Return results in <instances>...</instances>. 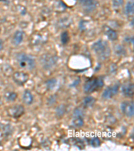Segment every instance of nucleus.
Listing matches in <instances>:
<instances>
[{
  "label": "nucleus",
  "mask_w": 134,
  "mask_h": 151,
  "mask_svg": "<svg viewBox=\"0 0 134 151\" xmlns=\"http://www.w3.org/2000/svg\"><path fill=\"white\" fill-rule=\"evenodd\" d=\"M92 48L99 60H107L110 57L111 49L106 41L101 39L97 40L92 45Z\"/></svg>",
  "instance_id": "f257e3e1"
},
{
  "label": "nucleus",
  "mask_w": 134,
  "mask_h": 151,
  "mask_svg": "<svg viewBox=\"0 0 134 151\" xmlns=\"http://www.w3.org/2000/svg\"><path fill=\"white\" fill-rule=\"evenodd\" d=\"M104 86L103 77H94L87 81L84 85V91L85 93L90 94L101 89Z\"/></svg>",
  "instance_id": "f03ea898"
},
{
  "label": "nucleus",
  "mask_w": 134,
  "mask_h": 151,
  "mask_svg": "<svg viewBox=\"0 0 134 151\" xmlns=\"http://www.w3.org/2000/svg\"><path fill=\"white\" fill-rule=\"evenodd\" d=\"M16 60L19 67L27 70H32L36 67L34 58L25 53H19L16 56Z\"/></svg>",
  "instance_id": "7ed1b4c3"
},
{
  "label": "nucleus",
  "mask_w": 134,
  "mask_h": 151,
  "mask_svg": "<svg viewBox=\"0 0 134 151\" xmlns=\"http://www.w3.org/2000/svg\"><path fill=\"white\" fill-rule=\"evenodd\" d=\"M40 62L42 64L44 69L50 70L57 64L58 57L54 55H44L40 58Z\"/></svg>",
  "instance_id": "20e7f679"
},
{
  "label": "nucleus",
  "mask_w": 134,
  "mask_h": 151,
  "mask_svg": "<svg viewBox=\"0 0 134 151\" xmlns=\"http://www.w3.org/2000/svg\"><path fill=\"white\" fill-rule=\"evenodd\" d=\"M72 125L75 128H80L84 125V112L80 108H77L73 111Z\"/></svg>",
  "instance_id": "39448f33"
},
{
  "label": "nucleus",
  "mask_w": 134,
  "mask_h": 151,
  "mask_svg": "<svg viewBox=\"0 0 134 151\" xmlns=\"http://www.w3.org/2000/svg\"><path fill=\"white\" fill-rule=\"evenodd\" d=\"M79 5L86 13H91L97 7L96 0H79Z\"/></svg>",
  "instance_id": "423d86ee"
},
{
  "label": "nucleus",
  "mask_w": 134,
  "mask_h": 151,
  "mask_svg": "<svg viewBox=\"0 0 134 151\" xmlns=\"http://www.w3.org/2000/svg\"><path fill=\"white\" fill-rule=\"evenodd\" d=\"M24 112H25V109L22 105H14L13 106L9 107L8 109V116L16 119L23 116Z\"/></svg>",
  "instance_id": "0eeeda50"
},
{
  "label": "nucleus",
  "mask_w": 134,
  "mask_h": 151,
  "mask_svg": "<svg viewBox=\"0 0 134 151\" xmlns=\"http://www.w3.org/2000/svg\"><path fill=\"white\" fill-rule=\"evenodd\" d=\"M121 109L122 113L128 118H132L134 114V105L131 101H123L121 104Z\"/></svg>",
  "instance_id": "6e6552de"
},
{
  "label": "nucleus",
  "mask_w": 134,
  "mask_h": 151,
  "mask_svg": "<svg viewBox=\"0 0 134 151\" xmlns=\"http://www.w3.org/2000/svg\"><path fill=\"white\" fill-rule=\"evenodd\" d=\"M12 79L17 85H23L28 81L29 75L25 72L17 71L12 75Z\"/></svg>",
  "instance_id": "1a4fd4ad"
},
{
  "label": "nucleus",
  "mask_w": 134,
  "mask_h": 151,
  "mask_svg": "<svg viewBox=\"0 0 134 151\" xmlns=\"http://www.w3.org/2000/svg\"><path fill=\"white\" fill-rule=\"evenodd\" d=\"M119 84H115L112 86H109L104 90L102 93L103 98L105 99H109L113 98V97L118 93L119 90Z\"/></svg>",
  "instance_id": "9d476101"
},
{
  "label": "nucleus",
  "mask_w": 134,
  "mask_h": 151,
  "mask_svg": "<svg viewBox=\"0 0 134 151\" xmlns=\"http://www.w3.org/2000/svg\"><path fill=\"white\" fill-rule=\"evenodd\" d=\"M103 29L104 34L107 36V37L108 38L109 40L115 41L118 40V35L115 30H113V29H112L111 27H109V26L106 25L103 26Z\"/></svg>",
  "instance_id": "9b49d317"
},
{
  "label": "nucleus",
  "mask_w": 134,
  "mask_h": 151,
  "mask_svg": "<svg viewBox=\"0 0 134 151\" xmlns=\"http://www.w3.org/2000/svg\"><path fill=\"white\" fill-rule=\"evenodd\" d=\"M121 92L124 96L127 97H132L134 94V86L131 83H128L121 87Z\"/></svg>",
  "instance_id": "f8f14e48"
},
{
  "label": "nucleus",
  "mask_w": 134,
  "mask_h": 151,
  "mask_svg": "<svg viewBox=\"0 0 134 151\" xmlns=\"http://www.w3.org/2000/svg\"><path fill=\"white\" fill-rule=\"evenodd\" d=\"M24 38V32L21 30H17L13 36L12 42L14 45L18 46L22 42Z\"/></svg>",
  "instance_id": "ddd939ff"
},
{
  "label": "nucleus",
  "mask_w": 134,
  "mask_h": 151,
  "mask_svg": "<svg viewBox=\"0 0 134 151\" xmlns=\"http://www.w3.org/2000/svg\"><path fill=\"white\" fill-rule=\"evenodd\" d=\"M23 101L26 105H31L34 101V96L28 89H26L23 94Z\"/></svg>",
  "instance_id": "4468645a"
},
{
  "label": "nucleus",
  "mask_w": 134,
  "mask_h": 151,
  "mask_svg": "<svg viewBox=\"0 0 134 151\" xmlns=\"http://www.w3.org/2000/svg\"><path fill=\"white\" fill-rule=\"evenodd\" d=\"M18 97V94L14 91H6L4 94V98L7 101L14 102L16 100Z\"/></svg>",
  "instance_id": "2eb2a0df"
},
{
  "label": "nucleus",
  "mask_w": 134,
  "mask_h": 151,
  "mask_svg": "<svg viewBox=\"0 0 134 151\" xmlns=\"http://www.w3.org/2000/svg\"><path fill=\"white\" fill-rule=\"evenodd\" d=\"M95 99L92 96H87L85 97L83 99V101H82V105L85 107V108H90V107L92 106L95 103Z\"/></svg>",
  "instance_id": "dca6fc26"
},
{
  "label": "nucleus",
  "mask_w": 134,
  "mask_h": 151,
  "mask_svg": "<svg viewBox=\"0 0 134 151\" xmlns=\"http://www.w3.org/2000/svg\"><path fill=\"white\" fill-rule=\"evenodd\" d=\"M134 11V6H133V1L130 0L127 3L125 7V12L127 16H133Z\"/></svg>",
  "instance_id": "f3484780"
},
{
  "label": "nucleus",
  "mask_w": 134,
  "mask_h": 151,
  "mask_svg": "<svg viewBox=\"0 0 134 151\" xmlns=\"http://www.w3.org/2000/svg\"><path fill=\"white\" fill-rule=\"evenodd\" d=\"M66 111H67V107L65 105L61 104L58 106L56 109V115L58 118H61L65 114Z\"/></svg>",
  "instance_id": "a211bd4d"
},
{
  "label": "nucleus",
  "mask_w": 134,
  "mask_h": 151,
  "mask_svg": "<svg viewBox=\"0 0 134 151\" xmlns=\"http://www.w3.org/2000/svg\"><path fill=\"white\" fill-rule=\"evenodd\" d=\"M46 88L48 90H53L55 88L57 85V80L54 79V78H52V79H48L46 81Z\"/></svg>",
  "instance_id": "6ab92c4d"
},
{
  "label": "nucleus",
  "mask_w": 134,
  "mask_h": 151,
  "mask_svg": "<svg viewBox=\"0 0 134 151\" xmlns=\"http://www.w3.org/2000/svg\"><path fill=\"white\" fill-rule=\"evenodd\" d=\"M70 40V36L69 35V32L67 31H64L60 35V41L63 45H65L68 44Z\"/></svg>",
  "instance_id": "aec40b11"
},
{
  "label": "nucleus",
  "mask_w": 134,
  "mask_h": 151,
  "mask_svg": "<svg viewBox=\"0 0 134 151\" xmlns=\"http://www.w3.org/2000/svg\"><path fill=\"white\" fill-rule=\"evenodd\" d=\"M115 52L117 55L123 56L126 54V50L122 45H117L115 47Z\"/></svg>",
  "instance_id": "412c9836"
},
{
  "label": "nucleus",
  "mask_w": 134,
  "mask_h": 151,
  "mask_svg": "<svg viewBox=\"0 0 134 151\" xmlns=\"http://www.w3.org/2000/svg\"><path fill=\"white\" fill-rule=\"evenodd\" d=\"M59 23V26L60 28H67V26H69L70 23H71V20H70V18H64L60 19V20L58 22Z\"/></svg>",
  "instance_id": "4be33fe9"
},
{
  "label": "nucleus",
  "mask_w": 134,
  "mask_h": 151,
  "mask_svg": "<svg viewBox=\"0 0 134 151\" xmlns=\"http://www.w3.org/2000/svg\"><path fill=\"white\" fill-rule=\"evenodd\" d=\"M90 145L94 148L99 147L100 145H101V140L99 138L93 137L91 139H90Z\"/></svg>",
  "instance_id": "5701e85b"
},
{
  "label": "nucleus",
  "mask_w": 134,
  "mask_h": 151,
  "mask_svg": "<svg viewBox=\"0 0 134 151\" xmlns=\"http://www.w3.org/2000/svg\"><path fill=\"white\" fill-rule=\"evenodd\" d=\"M56 9L57 11H60L61 12L62 10H65L66 8H67V6L64 4V3L62 1H58L57 2H56Z\"/></svg>",
  "instance_id": "b1692460"
},
{
  "label": "nucleus",
  "mask_w": 134,
  "mask_h": 151,
  "mask_svg": "<svg viewBox=\"0 0 134 151\" xmlns=\"http://www.w3.org/2000/svg\"><path fill=\"white\" fill-rule=\"evenodd\" d=\"M74 145L76 146L79 149H83L85 148V144L82 142L81 140H80L79 138H76V140H75Z\"/></svg>",
  "instance_id": "393cba45"
},
{
  "label": "nucleus",
  "mask_w": 134,
  "mask_h": 151,
  "mask_svg": "<svg viewBox=\"0 0 134 151\" xmlns=\"http://www.w3.org/2000/svg\"><path fill=\"white\" fill-rule=\"evenodd\" d=\"M12 68L9 66V65H4L3 66V72L5 75H6L7 76H8V73L9 75H11V73H12Z\"/></svg>",
  "instance_id": "a878e982"
},
{
  "label": "nucleus",
  "mask_w": 134,
  "mask_h": 151,
  "mask_svg": "<svg viewBox=\"0 0 134 151\" xmlns=\"http://www.w3.org/2000/svg\"><path fill=\"white\" fill-rule=\"evenodd\" d=\"M124 4V0H113V6L114 8L118 9L121 8Z\"/></svg>",
  "instance_id": "bb28decb"
},
{
  "label": "nucleus",
  "mask_w": 134,
  "mask_h": 151,
  "mask_svg": "<svg viewBox=\"0 0 134 151\" xmlns=\"http://www.w3.org/2000/svg\"><path fill=\"white\" fill-rule=\"evenodd\" d=\"M55 101H56V97H55L54 96H50L49 99H48V104H49L50 105L54 104L55 103Z\"/></svg>",
  "instance_id": "cd10ccee"
},
{
  "label": "nucleus",
  "mask_w": 134,
  "mask_h": 151,
  "mask_svg": "<svg viewBox=\"0 0 134 151\" xmlns=\"http://www.w3.org/2000/svg\"><path fill=\"white\" fill-rule=\"evenodd\" d=\"M80 82V79L79 77L77 80H75V81L72 83L70 85V87H76L77 85H79Z\"/></svg>",
  "instance_id": "c85d7f7f"
},
{
  "label": "nucleus",
  "mask_w": 134,
  "mask_h": 151,
  "mask_svg": "<svg viewBox=\"0 0 134 151\" xmlns=\"http://www.w3.org/2000/svg\"><path fill=\"white\" fill-rule=\"evenodd\" d=\"M125 41L128 43L133 44V37H125Z\"/></svg>",
  "instance_id": "c756f323"
},
{
  "label": "nucleus",
  "mask_w": 134,
  "mask_h": 151,
  "mask_svg": "<svg viewBox=\"0 0 134 151\" xmlns=\"http://www.w3.org/2000/svg\"><path fill=\"white\" fill-rule=\"evenodd\" d=\"M2 48H3V41L0 39V51L2 50Z\"/></svg>",
  "instance_id": "7c9ffc66"
},
{
  "label": "nucleus",
  "mask_w": 134,
  "mask_h": 151,
  "mask_svg": "<svg viewBox=\"0 0 134 151\" xmlns=\"http://www.w3.org/2000/svg\"><path fill=\"white\" fill-rule=\"evenodd\" d=\"M1 104H2V102H1V97H0V106H1Z\"/></svg>",
  "instance_id": "2f4dec72"
},
{
  "label": "nucleus",
  "mask_w": 134,
  "mask_h": 151,
  "mask_svg": "<svg viewBox=\"0 0 134 151\" xmlns=\"http://www.w3.org/2000/svg\"><path fill=\"white\" fill-rule=\"evenodd\" d=\"M0 145H1V142H0Z\"/></svg>",
  "instance_id": "473e14b6"
},
{
  "label": "nucleus",
  "mask_w": 134,
  "mask_h": 151,
  "mask_svg": "<svg viewBox=\"0 0 134 151\" xmlns=\"http://www.w3.org/2000/svg\"><path fill=\"white\" fill-rule=\"evenodd\" d=\"M0 31H1V29H0Z\"/></svg>",
  "instance_id": "72a5a7b5"
}]
</instances>
